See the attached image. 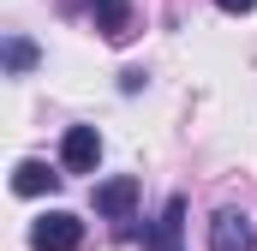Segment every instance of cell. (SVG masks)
Returning <instances> with one entry per match:
<instances>
[{
    "label": "cell",
    "mask_w": 257,
    "mask_h": 251,
    "mask_svg": "<svg viewBox=\"0 0 257 251\" xmlns=\"http://www.w3.org/2000/svg\"><path fill=\"white\" fill-rule=\"evenodd\" d=\"M30 245L36 251H84V221L72 209H48L30 221Z\"/></svg>",
    "instance_id": "obj_1"
},
{
    "label": "cell",
    "mask_w": 257,
    "mask_h": 251,
    "mask_svg": "<svg viewBox=\"0 0 257 251\" xmlns=\"http://www.w3.org/2000/svg\"><path fill=\"white\" fill-rule=\"evenodd\" d=\"M209 251H257V227L245 221V209H215V221H209Z\"/></svg>",
    "instance_id": "obj_2"
},
{
    "label": "cell",
    "mask_w": 257,
    "mask_h": 251,
    "mask_svg": "<svg viewBox=\"0 0 257 251\" xmlns=\"http://www.w3.org/2000/svg\"><path fill=\"white\" fill-rule=\"evenodd\" d=\"M102 162V138H96V126H72L60 138V168L66 174H90Z\"/></svg>",
    "instance_id": "obj_3"
},
{
    "label": "cell",
    "mask_w": 257,
    "mask_h": 251,
    "mask_svg": "<svg viewBox=\"0 0 257 251\" xmlns=\"http://www.w3.org/2000/svg\"><path fill=\"white\" fill-rule=\"evenodd\" d=\"M132 209H138V180H132V174L96 186V215H108V221H132Z\"/></svg>",
    "instance_id": "obj_4"
},
{
    "label": "cell",
    "mask_w": 257,
    "mask_h": 251,
    "mask_svg": "<svg viewBox=\"0 0 257 251\" xmlns=\"http://www.w3.org/2000/svg\"><path fill=\"white\" fill-rule=\"evenodd\" d=\"M180 233H186V197H168L162 221L144 233V251H186V245H180Z\"/></svg>",
    "instance_id": "obj_5"
},
{
    "label": "cell",
    "mask_w": 257,
    "mask_h": 251,
    "mask_svg": "<svg viewBox=\"0 0 257 251\" xmlns=\"http://www.w3.org/2000/svg\"><path fill=\"white\" fill-rule=\"evenodd\" d=\"M90 18L108 42H126L132 36V0H90Z\"/></svg>",
    "instance_id": "obj_6"
},
{
    "label": "cell",
    "mask_w": 257,
    "mask_h": 251,
    "mask_svg": "<svg viewBox=\"0 0 257 251\" xmlns=\"http://www.w3.org/2000/svg\"><path fill=\"white\" fill-rule=\"evenodd\" d=\"M54 186H60V174H54L48 162H18V168H12V191H18V197H36V191H54Z\"/></svg>",
    "instance_id": "obj_7"
},
{
    "label": "cell",
    "mask_w": 257,
    "mask_h": 251,
    "mask_svg": "<svg viewBox=\"0 0 257 251\" xmlns=\"http://www.w3.org/2000/svg\"><path fill=\"white\" fill-rule=\"evenodd\" d=\"M30 66H36V42L6 36V72H30Z\"/></svg>",
    "instance_id": "obj_8"
},
{
    "label": "cell",
    "mask_w": 257,
    "mask_h": 251,
    "mask_svg": "<svg viewBox=\"0 0 257 251\" xmlns=\"http://www.w3.org/2000/svg\"><path fill=\"white\" fill-rule=\"evenodd\" d=\"M215 6H221V12H251L257 0H215Z\"/></svg>",
    "instance_id": "obj_9"
}]
</instances>
